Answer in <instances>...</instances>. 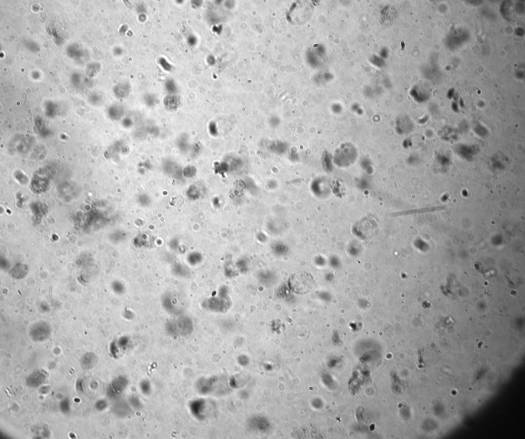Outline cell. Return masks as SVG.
I'll use <instances>...</instances> for the list:
<instances>
[{
  "instance_id": "6da1fadb",
  "label": "cell",
  "mask_w": 525,
  "mask_h": 439,
  "mask_svg": "<svg viewBox=\"0 0 525 439\" xmlns=\"http://www.w3.org/2000/svg\"><path fill=\"white\" fill-rule=\"evenodd\" d=\"M315 280L309 273L302 271L293 274L289 279L290 289L294 293L304 295L309 292L314 287Z\"/></svg>"
}]
</instances>
